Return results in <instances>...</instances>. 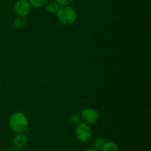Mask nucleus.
I'll return each instance as SVG.
<instances>
[{
	"instance_id": "1",
	"label": "nucleus",
	"mask_w": 151,
	"mask_h": 151,
	"mask_svg": "<svg viewBox=\"0 0 151 151\" xmlns=\"http://www.w3.org/2000/svg\"><path fill=\"white\" fill-rule=\"evenodd\" d=\"M9 125L14 132L18 134L24 133L27 130L29 121L26 115L21 112H17L10 116L9 119Z\"/></svg>"
},
{
	"instance_id": "2",
	"label": "nucleus",
	"mask_w": 151,
	"mask_h": 151,
	"mask_svg": "<svg viewBox=\"0 0 151 151\" xmlns=\"http://www.w3.org/2000/svg\"><path fill=\"white\" fill-rule=\"evenodd\" d=\"M56 13L58 21L63 24H72L77 19L76 11L69 5L60 6Z\"/></svg>"
},
{
	"instance_id": "3",
	"label": "nucleus",
	"mask_w": 151,
	"mask_h": 151,
	"mask_svg": "<svg viewBox=\"0 0 151 151\" xmlns=\"http://www.w3.org/2000/svg\"><path fill=\"white\" fill-rule=\"evenodd\" d=\"M76 137L81 142H86L91 139L92 137V130L91 127L84 122H81L77 125L75 130Z\"/></svg>"
},
{
	"instance_id": "4",
	"label": "nucleus",
	"mask_w": 151,
	"mask_h": 151,
	"mask_svg": "<svg viewBox=\"0 0 151 151\" xmlns=\"http://www.w3.org/2000/svg\"><path fill=\"white\" fill-rule=\"evenodd\" d=\"M81 117L84 123L87 125H91V124L95 123L98 120L99 114L97 111L94 109L88 108L83 111Z\"/></svg>"
},
{
	"instance_id": "5",
	"label": "nucleus",
	"mask_w": 151,
	"mask_h": 151,
	"mask_svg": "<svg viewBox=\"0 0 151 151\" xmlns=\"http://www.w3.org/2000/svg\"><path fill=\"white\" fill-rule=\"evenodd\" d=\"M31 10V5L27 0H19L15 5V12L18 16L26 17Z\"/></svg>"
},
{
	"instance_id": "6",
	"label": "nucleus",
	"mask_w": 151,
	"mask_h": 151,
	"mask_svg": "<svg viewBox=\"0 0 151 151\" xmlns=\"http://www.w3.org/2000/svg\"><path fill=\"white\" fill-rule=\"evenodd\" d=\"M13 145L16 148H22L27 143V137L23 133H19L13 138Z\"/></svg>"
},
{
	"instance_id": "7",
	"label": "nucleus",
	"mask_w": 151,
	"mask_h": 151,
	"mask_svg": "<svg viewBox=\"0 0 151 151\" xmlns=\"http://www.w3.org/2000/svg\"><path fill=\"white\" fill-rule=\"evenodd\" d=\"M45 6L47 12L50 13H52V14H54V13H57L59 7H60V5L58 4V2L55 0L48 1L47 2V4H45Z\"/></svg>"
},
{
	"instance_id": "8",
	"label": "nucleus",
	"mask_w": 151,
	"mask_h": 151,
	"mask_svg": "<svg viewBox=\"0 0 151 151\" xmlns=\"http://www.w3.org/2000/svg\"><path fill=\"white\" fill-rule=\"evenodd\" d=\"M101 151H118V146L114 142H107L103 145Z\"/></svg>"
},
{
	"instance_id": "9",
	"label": "nucleus",
	"mask_w": 151,
	"mask_h": 151,
	"mask_svg": "<svg viewBox=\"0 0 151 151\" xmlns=\"http://www.w3.org/2000/svg\"><path fill=\"white\" fill-rule=\"evenodd\" d=\"M27 22L25 17H21L19 16L18 18H16V20L14 21V25L18 28V29H22L25 27L26 25Z\"/></svg>"
},
{
	"instance_id": "10",
	"label": "nucleus",
	"mask_w": 151,
	"mask_h": 151,
	"mask_svg": "<svg viewBox=\"0 0 151 151\" xmlns=\"http://www.w3.org/2000/svg\"><path fill=\"white\" fill-rule=\"evenodd\" d=\"M48 0H29V2L30 5L33 6L36 8H41L45 6Z\"/></svg>"
},
{
	"instance_id": "11",
	"label": "nucleus",
	"mask_w": 151,
	"mask_h": 151,
	"mask_svg": "<svg viewBox=\"0 0 151 151\" xmlns=\"http://www.w3.org/2000/svg\"><path fill=\"white\" fill-rule=\"evenodd\" d=\"M69 120H70L71 123L74 125H78V124L81 123V117L78 114L74 113L69 116Z\"/></svg>"
},
{
	"instance_id": "12",
	"label": "nucleus",
	"mask_w": 151,
	"mask_h": 151,
	"mask_svg": "<svg viewBox=\"0 0 151 151\" xmlns=\"http://www.w3.org/2000/svg\"><path fill=\"white\" fill-rule=\"evenodd\" d=\"M106 141H105L104 139L103 138H97L94 140V145L95 147V149L97 150H101V148L103 147V145L105 144Z\"/></svg>"
},
{
	"instance_id": "13",
	"label": "nucleus",
	"mask_w": 151,
	"mask_h": 151,
	"mask_svg": "<svg viewBox=\"0 0 151 151\" xmlns=\"http://www.w3.org/2000/svg\"><path fill=\"white\" fill-rule=\"evenodd\" d=\"M58 2V4L60 6H66L69 5L71 2L72 1V0H55Z\"/></svg>"
},
{
	"instance_id": "14",
	"label": "nucleus",
	"mask_w": 151,
	"mask_h": 151,
	"mask_svg": "<svg viewBox=\"0 0 151 151\" xmlns=\"http://www.w3.org/2000/svg\"><path fill=\"white\" fill-rule=\"evenodd\" d=\"M6 151H19L18 149H16V147H10V148H8Z\"/></svg>"
},
{
	"instance_id": "15",
	"label": "nucleus",
	"mask_w": 151,
	"mask_h": 151,
	"mask_svg": "<svg viewBox=\"0 0 151 151\" xmlns=\"http://www.w3.org/2000/svg\"><path fill=\"white\" fill-rule=\"evenodd\" d=\"M86 151H100V150H97V149H88V150H86Z\"/></svg>"
}]
</instances>
